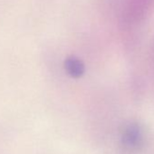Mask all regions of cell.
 Listing matches in <instances>:
<instances>
[{"label": "cell", "instance_id": "1", "mask_svg": "<svg viewBox=\"0 0 154 154\" xmlns=\"http://www.w3.org/2000/svg\"><path fill=\"white\" fill-rule=\"evenodd\" d=\"M146 142V132L140 123L132 122L122 127L119 139L122 154H140Z\"/></svg>", "mask_w": 154, "mask_h": 154}, {"label": "cell", "instance_id": "2", "mask_svg": "<svg viewBox=\"0 0 154 154\" xmlns=\"http://www.w3.org/2000/svg\"><path fill=\"white\" fill-rule=\"evenodd\" d=\"M64 68L72 78H80L85 72L84 62L76 56H69L64 61Z\"/></svg>", "mask_w": 154, "mask_h": 154}]
</instances>
